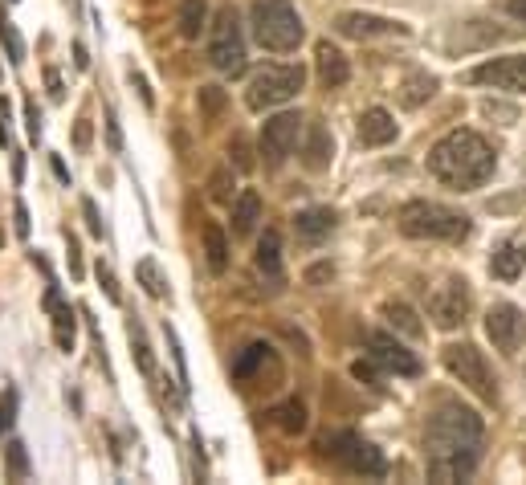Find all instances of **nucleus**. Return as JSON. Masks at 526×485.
I'll return each mask as SVG.
<instances>
[{
  "mask_svg": "<svg viewBox=\"0 0 526 485\" xmlns=\"http://www.w3.org/2000/svg\"><path fill=\"white\" fill-rule=\"evenodd\" d=\"M482 441H486V424L478 412L461 408V404H441L425 428L429 481H441V485L465 481L473 469H478Z\"/></svg>",
  "mask_w": 526,
  "mask_h": 485,
  "instance_id": "f257e3e1",
  "label": "nucleus"
},
{
  "mask_svg": "<svg viewBox=\"0 0 526 485\" xmlns=\"http://www.w3.org/2000/svg\"><path fill=\"white\" fill-rule=\"evenodd\" d=\"M498 155L478 131H449L445 139L433 143L429 151V172L457 192H473L494 176Z\"/></svg>",
  "mask_w": 526,
  "mask_h": 485,
  "instance_id": "f03ea898",
  "label": "nucleus"
},
{
  "mask_svg": "<svg viewBox=\"0 0 526 485\" xmlns=\"http://www.w3.org/2000/svg\"><path fill=\"white\" fill-rule=\"evenodd\" d=\"M404 237L416 241H465L469 237V217L457 208H445L437 200H408L396 217Z\"/></svg>",
  "mask_w": 526,
  "mask_h": 485,
  "instance_id": "7ed1b4c3",
  "label": "nucleus"
},
{
  "mask_svg": "<svg viewBox=\"0 0 526 485\" xmlns=\"http://www.w3.org/2000/svg\"><path fill=\"white\" fill-rule=\"evenodd\" d=\"M253 37L270 53H290V49L302 45L306 25L294 13L290 0H257L253 5Z\"/></svg>",
  "mask_w": 526,
  "mask_h": 485,
  "instance_id": "20e7f679",
  "label": "nucleus"
},
{
  "mask_svg": "<svg viewBox=\"0 0 526 485\" xmlns=\"http://www.w3.org/2000/svg\"><path fill=\"white\" fill-rule=\"evenodd\" d=\"M319 449H323L339 469H347V473H355V477H384V473H388L384 453H380L372 441H363L359 433H327V437L319 441Z\"/></svg>",
  "mask_w": 526,
  "mask_h": 485,
  "instance_id": "39448f33",
  "label": "nucleus"
},
{
  "mask_svg": "<svg viewBox=\"0 0 526 485\" xmlns=\"http://www.w3.org/2000/svg\"><path fill=\"white\" fill-rule=\"evenodd\" d=\"M441 359H445V367L453 371V380H461L478 400L498 404V380H494L486 355L473 347V343H449V347L441 351Z\"/></svg>",
  "mask_w": 526,
  "mask_h": 485,
  "instance_id": "423d86ee",
  "label": "nucleus"
},
{
  "mask_svg": "<svg viewBox=\"0 0 526 485\" xmlns=\"http://www.w3.org/2000/svg\"><path fill=\"white\" fill-rule=\"evenodd\" d=\"M208 62H213V70H221L229 78L245 74V37H241V25H237L233 9H221L213 17V33H208Z\"/></svg>",
  "mask_w": 526,
  "mask_h": 485,
  "instance_id": "0eeeda50",
  "label": "nucleus"
},
{
  "mask_svg": "<svg viewBox=\"0 0 526 485\" xmlns=\"http://www.w3.org/2000/svg\"><path fill=\"white\" fill-rule=\"evenodd\" d=\"M306 82V70L302 66H266L257 70L253 82H249V94L245 102L253 106V111H274V106L290 102Z\"/></svg>",
  "mask_w": 526,
  "mask_h": 485,
  "instance_id": "6e6552de",
  "label": "nucleus"
},
{
  "mask_svg": "<svg viewBox=\"0 0 526 485\" xmlns=\"http://www.w3.org/2000/svg\"><path fill=\"white\" fill-rule=\"evenodd\" d=\"M298 135H302V115L282 111V115L266 119V127H261V159H266V168H270V172H278V168L286 164V159L294 155Z\"/></svg>",
  "mask_w": 526,
  "mask_h": 485,
  "instance_id": "1a4fd4ad",
  "label": "nucleus"
},
{
  "mask_svg": "<svg viewBox=\"0 0 526 485\" xmlns=\"http://www.w3.org/2000/svg\"><path fill=\"white\" fill-rule=\"evenodd\" d=\"M469 306H473V294H469V282H465V278H445V282L429 294V318L437 322L441 331H457L461 322L469 318Z\"/></svg>",
  "mask_w": 526,
  "mask_h": 485,
  "instance_id": "9d476101",
  "label": "nucleus"
},
{
  "mask_svg": "<svg viewBox=\"0 0 526 485\" xmlns=\"http://www.w3.org/2000/svg\"><path fill=\"white\" fill-rule=\"evenodd\" d=\"M486 335H490V343H494L502 355H514V351L522 347V339H526V314H522L514 302L490 306V314H486Z\"/></svg>",
  "mask_w": 526,
  "mask_h": 485,
  "instance_id": "9b49d317",
  "label": "nucleus"
},
{
  "mask_svg": "<svg viewBox=\"0 0 526 485\" xmlns=\"http://www.w3.org/2000/svg\"><path fill=\"white\" fill-rule=\"evenodd\" d=\"M469 82L478 86H494V90H526V58L522 53H506V58H490L469 74Z\"/></svg>",
  "mask_w": 526,
  "mask_h": 485,
  "instance_id": "f8f14e48",
  "label": "nucleus"
},
{
  "mask_svg": "<svg viewBox=\"0 0 526 485\" xmlns=\"http://www.w3.org/2000/svg\"><path fill=\"white\" fill-rule=\"evenodd\" d=\"M367 351H372V359H376L384 371L420 375V359H416L408 347H400L392 335H384V331H372V335H367Z\"/></svg>",
  "mask_w": 526,
  "mask_h": 485,
  "instance_id": "ddd939ff",
  "label": "nucleus"
},
{
  "mask_svg": "<svg viewBox=\"0 0 526 485\" xmlns=\"http://www.w3.org/2000/svg\"><path fill=\"white\" fill-rule=\"evenodd\" d=\"M335 29L343 37H355V41H372V37H408V25L400 21H388V17H372V13H343L335 21Z\"/></svg>",
  "mask_w": 526,
  "mask_h": 485,
  "instance_id": "4468645a",
  "label": "nucleus"
},
{
  "mask_svg": "<svg viewBox=\"0 0 526 485\" xmlns=\"http://www.w3.org/2000/svg\"><path fill=\"white\" fill-rule=\"evenodd\" d=\"M331 159H335V139H331V131H327L323 123H310L306 147H302V168H306V172H327Z\"/></svg>",
  "mask_w": 526,
  "mask_h": 485,
  "instance_id": "2eb2a0df",
  "label": "nucleus"
},
{
  "mask_svg": "<svg viewBox=\"0 0 526 485\" xmlns=\"http://www.w3.org/2000/svg\"><path fill=\"white\" fill-rule=\"evenodd\" d=\"M396 119L384 111V106H372V111L359 115V143L363 147H388L396 139Z\"/></svg>",
  "mask_w": 526,
  "mask_h": 485,
  "instance_id": "dca6fc26",
  "label": "nucleus"
},
{
  "mask_svg": "<svg viewBox=\"0 0 526 485\" xmlns=\"http://www.w3.org/2000/svg\"><path fill=\"white\" fill-rule=\"evenodd\" d=\"M314 66H319V82L327 86V90H339V86H347V78H351V66H347V58L331 45V41H319V49H314Z\"/></svg>",
  "mask_w": 526,
  "mask_h": 485,
  "instance_id": "f3484780",
  "label": "nucleus"
},
{
  "mask_svg": "<svg viewBox=\"0 0 526 485\" xmlns=\"http://www.w3.org/2000/svg\"><path fill=\"white\" fill-rule=\"evenodd\" d=\"M257 274H266L270 278V290H282V237L274 229H266V237L257 241Z\"/></svg>",
  "mask_w": 526,
  "mask_h": 485,
  "instance_id": "a211bd4d",
  "label": "nucleus"
},
{
  "mask_svg": "<svg viewBox=\"0 0 526 485\" xmlns=\"http://www.w3.org/2000/svg\"><path fill=\"white\" fill-rule=\"evenodd\" d=\"M335 225H339V217L331 208H306V212H298L294 217V233H298V241H323V237H331L335 233Z\"/></svg>",
  "mask_w": 526,
  "mask_h": 485,
  "instance_id": "6ab92c4d",
  "label": "nucleus"
},
{
  "mask_svg": "<svg viewBox=\"0 0 526 485\" xmlns=\"http://www.w3.org/2000/svg\"><path fill=\"white\" fill-rule=\"evenodd\" d=\"M522 269H526V241H502L490 257V274L502 282H514Z\"/></svg>",
  "mask_w": 526,
  "mask_h": 485,
  "instance_id": "aec40b11",
  "label": "nucleus"
},
{
  "mask_svg": "<svg viewBox=\"0 0 526 485\" xmlns=\"http://www.w3.org/2000/svg\"><path fill=\"white\" fill-rule=\"evenodd\" d=\"M45 310L54 314V343H58L62 351H74V310H70V302L58 298L54 286L45 290Z\"/></svg>",
  "mask_w": 526,
  "mask_h": 485,
  "instance_id": "412c9836",
  "label": "nucleus"
},
{
  "mask_svg": "<svg viewBox=\"0 0 526 485\" xmlns=\"http://www.w3.org/2000/svg\"><path fill=\"white\" fill-rule=\"evenodd\" d=\"M261 221V196L257 188H245L237 200H233V237H249Z\"/></svg>",
  "mask_w": 526,
  "mask_h": 485,
  "instance_id": "4be33fe9",
  "label": "nucleus"
},
{
  "mask_svg": "<svg viewBox=\"0 0 526 485\" xmlns=\"http://www.w3.org/2000/svg\"><path fill=\"white\" fill-rule=\"evenodd\" d=\"M433 94H437V78L425 74V70H416V74H408V78L400 82V102L412 106V111H416V106H425Z\"/></svg>",
  "mask_w": 526,
  "mask_h": 485,
  "instance_id": "5701e85b",
  "label": "nucleus"
},
{
  "mask_svg": "<svg viewBox=\"0 0 526 485\" xmlns=\"http://www.w3.org/2000/svg\"><path fill=\"white\" fill-rule=\"evenodd\" d=\"M204 261L213 274H225L229 269V237L217 225H204Z\"/></svg>",
  "mask_w": 526,
  "mask_h": 485,
  "instance_id": "b1692460",
  "label": "nucleus"
},
{
  "mask_svg": "<svg viewBox=\"0 0 526 485\" xmlns=\"http://www.w3.org/2000/svg\"><path fill=\"white\" fill-rule=\"evenodd\" d=\"M266 363H274V351H270L266 343H249V347L233 359V380H241V384H245L249 375H253L257 367H266Z\"/></svg>",
  "mask_w": 526,
  "mask_h": 485,
  "instance_id": "393cba45",
  "label": "nucleus"
},
{
  "mask_svg": "<svg viewBox=\"0 0 526 485\" xmlns=\"http://www.w3.org/2000/svg\"><path fill=\"white\" fill-rule=\"evenodd\" d=\"M384 318L392 322L400 335H408V339H420V335H425V322H420L416 310L404 306V302H388V306H384Z\"/></svg>",
  "mask_w": 526,
  "mask_h": 485,
  "instance_id": "a878e982",
  "label": "nucleus"
},
{
  "mask_svg": "<svg viewBox=\"0 0 526 485\" xmlns=\"http://www.w3.org/2000/svg\"><path fill=\"white\" fill-rule=\"evenodd\" d=\"M270 416H274V424L282 428V433H290V437L306 433V404H302V400H286V404H278Z\"/></svg>",
  "mask_w": 526,
  "mask_h": 485,
  "instance_id": "bb28decb",
  "label": "nucleus"
},
{
  "mask_svg": "<svg viewBox=\"0 0 526 485\" xmlns=\"http://www.w3.org/2000/svg\"><path fill=\"white\" fill-rule=\"evenodd\" d=\"M135 278H139V286L151 294V298H168L172 294V286H168V278L160 274V265H155L151 257H143L139 265H135Z\"/></svg>",
  "mask_w": 526,
  "mask_h": 485,
  "instance_id": "cd10ccee",
  "label": "nucleus"
},
{
  "mask_svg": "<svg viewBox=\"0 0 526 485\" xmlns=\"http://www.w3.org/2000/svg\"><path fill=\"white\" fill-rule=\"evenodd\" d=\"M204 25H208V5H204V0H184V5H180V33L188 41H196L204 33Z\"/></svg>",
  "mask_w": 526,
  "mask_h": 485,
  "instance_id": "c85d7f7f",
  "label": "nucleus"
},
{
  "mask_svg": "<svg viewBox=\"0 0 526 485\" xmlns=\"http://www.w3.org/2000/svg\"><path fill=\"white\" fill-rule=\"evenodd\" d=\"M0 45H5V53H9V62H13V66L25 62V41H21L17 25H13L5 13H0Z\"/></svg>",
  "mask_w": 526,
  "mask_h": 485,
  "instance_id": "c756f323",
  "label": "nucleus"
},
{
  "mask_svg": "<svg viewBox=\"0 0 526 485\" xmlns=\"http://www.w3.org/2000/svg\"><path fill=\"white\" fill-rule=\"evenodd\" d=\"M225 90L221 86H200V94H196V106H200V115L208 119V123H213L221 111H225Z\"/></svg>",
  "mask_w": 526,
  "mask_h": 485,
  "instance_id": "7c9ffc66",
  "label": "nucleus"
},
{
  "mask_svg": "<svg viewBox=\"0 0 526 485\" xmlns=\"http://www.w3.org/2000/svg\"><path fill=\"white\" fill-rule=\"evenodd\" d=\"M208 196L217 204H233V168H217L208 176Z\"/></svg>",
  "mask_w": 526,
  "mask_h": 485,
  "instance_id": "2f4dec72",
  "label": "nucleus"
},
{
  "mask_svg": "<svg viewBox=\"0 0 526 485\" xmlns=\"http://www.w3.org/2000/svg\"><path fill=\"white\" fill-rule=\"evenodd\" d=\"M5 465H9V477H13V481H25V477H29V453H25L21 441H9V445H5Z\"/></svg>",
  "mask_w": 526,
  "mask_h": 485,
  "instance_id": "473e14b6",
  "label": "nucleus"
},
{
  "mask_svg": "<svg viewBox=\"0 0 526 485\" xmlns=\"http://www.w3.org/2000/svg\"><path fill=\"white\" fill-rule=\"evenodd\" d=\"M131 347H135V363H139V371L143 375H155V359H151V347H147V339H143V331L131 322Z\"/></svg>",
  "mask_w": 526,
  "mask_h": 485,
  "instance_id": "72a5a7b5",
  "label": "nucleus"
},
{
  "mask_svg": "<svg viewBox=\"0 0 526 485\" xmlns=\"http://www.w3.org/2000/svg\"><path fill=\"white\" fill-rule=\"evenodd\" d=\"M229 155H233V168H237V172H253V147H249L245 135H233Z\"/></svg>",
  "mask_w": 526,
  "mask_h": 485,
  "instance_id": "f704fd0d",
  "label": "nucleus"
},
{
  "mask_svg": "<svg viewBox=\"0 0 526 485\" xmlns=\"http://www.w3.org/2000/svg\"><path fill=\"white\" fill-rule=\"evenodd\" d=\"M94 274H98V286L107 290V298H111V302L119 306V302H123V290H119V278H115V269H111L107 261H98V265H94Z\"/></svg>",
  "mask_w": 526,
  "mask_h": 485,
  "instance_id": "c9c22d12",
  "label": "nucleus"
},
{
  "mask_svg": "<svg viewBox=\"0 0 526 485\" xmlns=\"http://www.w3.org/2000/svg\"><path fill=\"white\" fill-rule=\"evenodd\" d=\"M25 127H29L33 139H41V111H37L33 98H25Z\"/></svg>",
  "mask_w": 526,
  "mask_h": 485,
  "instance_id": "e433bc0d",
  "label": "nucleus"
},
{
  "mask_svg": "<svg viewBox=\"0 0 526 485\" xmlns=\"http://www.w3.org/2000/svg\"><path fill=\"white\" fill-rule=\"evenodd\" d=\"M13 225H17V237H29V208L21 200L13 204Z\"/></svg>",
  "mask_w": 526,
  "mask_h": 485,
  "instance_id": "4c0bfd02",
  "label": "nucleus"
},
{
  "mask_svg": "<svg viewBox=\"0 0 526 485\" xmlns=\"http://www.w3.org/2000/svg\"><path fill=\"white\" fill-rule=\"evenodd\" d=\"M131 86L139 90V98H143V106H155V94H151V86H147V78H143L139 70H131Z\"/></svg>",
  "mask_w": 526,
  "mask_h": 485,
  "instance_id": "58836bf2",
  "label": "nucleus"
},
{
  "mask_svg": "<svg viewBox=\"0 0 526 485\" xmlns=\"http://www.w3.org/2000/svg\"><path fill=\"white\" fill-rule=\"evenodd\" d=\"M66 241H70V274H74V278H82V249H78V237H74V233H66Z\"/></svg>",
  "mask_w": 526,
  "mask_h": 485,
  "instance_id": "ea45409f",
  "label": "nucleus"
},
{
  "mask_svg": "<svg viewBox=\"0 0 526 485\" xmlns=\"http://www.w3.org/2000/svg\"><path fill=\"white\" fill-rule=\"evenodd\" d=\"M82 212H86V225H90V233H94V237H102V221H98V208H94V200H82Z\"/></svg>",
  "mask_w": 526,
  "mask_h": 485,
  "instance_id": "a19ab883",
  "label": "nucleus"
},
{
  "mask_svg": "<svg viewBox=\"0 0 526 485\" xmlns=\"http://www.w3.org/2000/svg\"><path fill=\"white\" fill-rule=\"evenodd\" d=\"M13 408H17V392H9L5 400H0V428L13 424Z\"/></svg>",
  "mask_w": 526,
  "mask_h": 485,
  "instance_id": "79ce46f5",
  "label": "nucleus"
},
{
  "mask_svg": "<svg viewBox=\"0 0 526 485\" xmlns=\"http://www.w3.org/2000/svg\"><path fill=\"white\" fill-rule=\"evenodd\" d=\"M45 86H49V94H54L58 102L66 98V90H62V78H58V70H45Z\"/></svg>",
  "mask_w": 526,
  "mask_h": 485,
  "instance_id": "37998d69",
  "label": "nucleus"
},
{
  "mask_svg": "<svg viewBox=\"0 0 526 485\" xmlns=\"http://www.w3.org/2000/svg\"><path fill=\"white\" fill-rule=\"evenodd\" d=\"M74 143L86 151L90 147V119H78V127H74Z\"/></svg>",
  "mask_w": 526,
  "mask_h": 485,
  "instance_id": "c03bdc74",
  "label": "nucleus"
},
{
  "mask_svg": "<svg viewBox=\"0 0 526 485\" xmlns=\"http://www.w3.org/2000/svg\"><path fill=\"white\" fill-rule=\"evenodd\" d=\"M351 375H355V380H363V384H372V380H376V367H372V363H355Z\"/></svg>",
  "mask_w": 526,
  "mask_h": 485,
  "instance_id": "a18cd8bd",
  "label": "nucleus"
},
{
  "mask_svg": "<svg viewBox=\"0 0 526 485\" xmlns=\"http://www.w3.org/2000/svg\"><path fill=\"white\" fill-rule=\"evenodd\" d=\"M327 278H331V265H314L310 274H306V282H310V286H319V282H327Z\"/></svg>",
  "mask_w": 526,
  "mask_h": 485,
  "instance_id": "49530a36",
  "label": "nucleus"
},
{
  "mask_svg": "<svg viewBox=\"0 0 526 485\" xmlns=\"http://www.w3.org/2000/svg\"><path fill=\"white\" fill-rule=\"evenodd\" d=\"M506 13H510L514 21H522V25H526V0H506Z\"/></svg>",
  "mask_w": 526,
  "mask_h": 485,
  "instance_id": "de8ad7c7",
  "label": "nucleus"
},
{
  "mask_svg": "<svg viewBox=\"0 0 526 485\" xmlns=\"http://www.w3.org/2000/svg\"><path fill=\"white\" fill-rule=\"evenodd\" d=\"M107 135H111V147L119 151V147H123V135H119V123H115V115H107Z\"/></svg>",
  "mask_w": 526,
  "mask_h": 485,
  "instance_id": "09e8293b",
  "label": "nucleus"
},
{
  "mask_svg": "<svg viewBox=\"0 0 526 485\" xmlns=\"http://www.w3.org/2000/svg\"><path fill=\"white\" fill-rule=\"evenodd\" d=\"M74 62H78V70L90 66V58H86V49H82V45H74Z\"/></svg>",
  "mask_w": 526,
  "mask_h": 485,
  "instance_id": "8fccbe9b",
  "label": "nucleus"
},
{
  "mask_svg": "<svg viewBox=\"0 0 526 485\" xmlns=\"http://www.w3.org/2000/svg\"><path fill=\"white\" fill-rule=\"evenodd\" d=\"M54 172H58V180H70V172H66V164H62L58 155H54Z\"/></svg>",
  "mask_w": 526,
  "mask_h": 485,
  "instance_id": "3c124183",
  "label": "nucleus"
},
{
  "mask_svg": "<svg viewBox=\"0 0 526 485\" xmlns=\"http://www.w3.org/2000/svg\"><path fill=\"white\" fill-rule=\"evenodd\" d=\"M0 147H9V127L0 123Z\"/></svg>",
  "mask_w": 526,
  "mask_h": 485,
  "instance_id": "603ef678",
  "label": "nucleus"
},
{
  "mask_svg": "<svg viewBox=\"0 0 526 485\" xmlns=\"http://www.w3.org/2000/svg\"><path fill=\"white\" fill-rule=\"evenodd\" d=\"M0 245H5V237H0Z\"/></svg>",
  "mask_w": 526,
  "mask_h": 485,
  "instance_id": "864d4df0",
  "label": "nucleus"
}]
</instances>
